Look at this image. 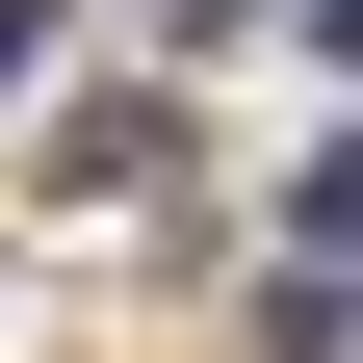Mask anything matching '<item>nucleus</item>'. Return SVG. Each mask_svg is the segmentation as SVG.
<instances>
[{
	"label": "nucleus",
	"instance_id": "f257e3e1",
	"mask_svg": "<svg viewBox=\"0 0 363 363\" xmlns=\"http://www.w3.org/2000/svg\"><path fill=\"white\" fill-rule=\"evenodd\" d=\"M311 234H363V156H311Z\"/></svg>",
	"mask_w": 363,
	"mask_h": 363
}]
</instances>
